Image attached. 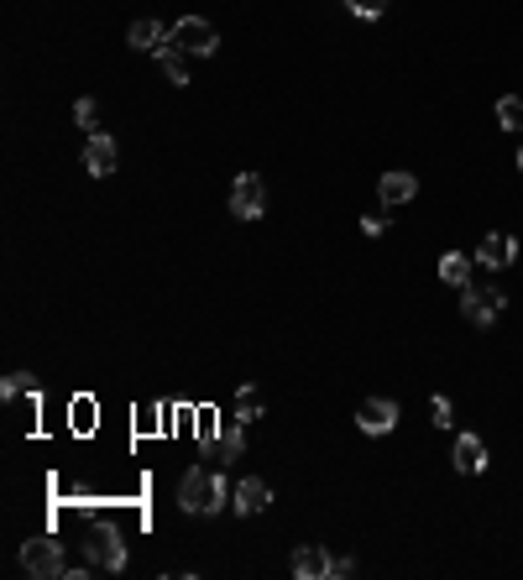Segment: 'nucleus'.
<instances>
[{"label": "nucleus", "mask_w": 523, "mask_h": 580, "mask_svg": "<svg viewBox=\"0 0 523 580\" xmlns=\"http://www.w3.org/2000/svg\"><path fill=\"white\" fill-rule=\"evenodd\" d=\"M231 502V486H225L220 471H184V481H178V507H184L189 518H215L220 507Z\"/></svg>", "instance_id": "f257e3e1"}, {"label": "nucleus", "mask_w": 523, "mask_h": 580, "mask_svg": "<svg viewBox=\"0 0 523 580\" xmlns=\"http://www.w3.org/2000/svg\"><path fill=\"white\" fill-rule=\"evenodd\" d=\"M84 560L89 565H100V570H126V539H121V528L116 523H89V533H84Z\"/></svg>", "instance_id": "f03ea898"}, {"label": "nucleus", "mask_w": 523, "mask_h": 580, "mask_svg": "<svg viewBox=\"0 0 523 580\" xmlns=\"http://www.w3.org/2000/svg\"><path fill=\"white\" fill-rule=\"evenodd\" d=\"M21 570H27V575H48V580H53V575L68 580V570H74V565L63 560V544L42 533V539H27V544H21Z\"/></svg>", "instance_id": "7ed1b4c3"}, {"label": "nucleus", "mask_w": 523, "mask_h": 580, "mask_svg": "<svg viewBox=\"0 0 523 580\" xmlns=\"http://www.w3.org/2000/svg\"><path fill=\"white\" fill-rule=\"evenodd\" d=\"M503 309H508V293L503 288H487V283L461 288V314H466V324H476V330H487Z\"/></svg>", "instance_id": "20e7f679"}, {"label": "nucleus", "mask_w": 523, "mask_h": 580, "mask_svg": "<svg viewBox=\"0 0 523 580\" xmlns=\"http://www.w3.org/2000/svg\"><path fill=\"white\" fill-rule=\"evenodd\" d=\"M168 42H173L178 53H189V58H210V53L220 48L215 27H210V21H199V16H184V21H173Z\"/></svg>", "instance_id": "39448f33"}, {"label": "nucleus", "mask_w": 523, "mask_h": 580, "mask_svg": "<svg viewBox=\"0 0 523 580\" xmlns=\"http://www.w3.org/2000/svg\"><path fill=\"white\" fill-rule=\"evenodd\" d=\"M241 450H246V424L241 419H225L210 439H204V455H210L215 466H231V460H241Z\"/></svg>", "instance_id": "423d86ee"}, {"label": "nucleus", "mask_w": 523, "mask_h": 580, "mask_svg": "<svg viewBox=\"0 0 523 580\" xmlns=\"http://www.w3.org/2000/svg\"><path fill=\"white\" fill-rule=\"evenodd\" d=\"M267 210V183L257 178V173H241L236 183H231V215L236 220H257Z\"/></svg>", "instance_id": "0eeeda50"}, {"label": "nucleus", "mask_w": 523, "mask_h": 580, "mask_svg": "<svg viewBox=\"0 0 523 580\" xmlns=\"http://www.w3.org/2000/svg\"><path fill=\"white\" fill-rule=\"evenodd\" d=\"M356 424H361V434H393L398 429V403L393 398H367L356 408Z\"/></svg>", "instance_id": "6e6552de"}, {"label": "nucleus", "mask_w": 523, "mask_h": 580, "mask_svg": "<svg viewBox=\"0 0 523 580\" xmlns=\"http://www.w3.org/2000/svg\"><path fill=\"white\" fill-rule=\"evenodd\" d=\"M288 570L299 580H325L335 570V554L325 544H299V549H293V560H288Z\"/></svg>", "instance_id": "1a4fd4ad"}, {"label": "nucleus", "mask_w": 523, "mask_h": 580, "mask_svg": "<svg viewBox=\"0 0 523 580\" xmlns=\"http://www.w3.org/2000/svg\"><path fill=\"white\" fill-rule=\"evenodd\" d=\"M84 173L89 178H110V173H116V142H110L105 131H89V142H84Z\"/></svg>", "instance_id": "9d476101"}, {"label": "nucleus", "mask_w": 523, "mask_h": 580, "mask_svg": "<svg viewBox=\"0 0 523 580\" xmlns=\"http://www.w3.org/2000/svg\"><path fill=\"white\" fill-rule=\"evenodd\" d=\"M414 194H419V178H414V173H403V168H393V173H382V178H377L382 210H398V204H408Z\"/></svg>", "instance_id": "9b49d317"}, {"label": "nucleus", "mask_w": 523, "mask_h": 580, "mask_svg": "<svg viewBox=\"0 0 523 580\" xmlns=\"http://www.w3.org/2000/svg\"><path fill=\"white\" fill-rule=\"evenodd\" d=\"M267 502H272V486L262 481V476H246L236 492H231V507L241 518H257V513H267Z\"/></svg>", "instance_id": "f8f14e48"}, {"label": "nucleus", "mask_w": 523, "mask_h": 580, "mask_svg": "<svg viewBox=\"0 0 523 580\" xmlns=\"http://www.w3.org/2000/svg\"><path fill=\"white\" fill-rule=\"evenodd\" d=\"M476 262L482 267H492V272H503V267H513L518 262V241L513 236H503V230H492V236L476 246Z\"/></svg>", "instance_id": "ddd939ff"}, {"label": "nucleus", "mask_w": 523, "mask_h": 580, "mask_svg": "<svg viewBox=\"0 0 523 580\" xmlns=\"http://www.w3.org/2000/svg\"><path fill=\"white\" fill-rule=\"evenodd\" d=\"M168 32H173V27H163V21L142 16V21H136V27L126 32V42H131L136 53H157V48H163V42H168Z\"/></svg>", "instance_id": "4468645a"}, {"label": "nucleus", "mask_w": 523, "mask_h": 580, "mask_svg": "<svg viewBox=\"0 0 523 580\" xmlns=\"http://www.w3.org/2000/svg\"><path fill=\"white\" fill-rule=\"evenodd\" d=\"M456 471H461V476L487 471V445H482L476 434H461V439H456Z\"/></svg>", "instance_id": "2eb2a0df"}, {"label": "nucleus", "mask_w": 523, "mask_h": 580, "mask_svg": "<svg viewBox=\"0 0 523 580\" xmlns=\"http://www.w3.org/2000/svg\"><path fill=\"white\" fill-rule=\"evenodd\" d=\"M440 283L445 288H471V257H466V251H445V257H440Z\"/></svg>", "instance_id": "dca6fc26"}, {"label": "nucleus", "mask_w": 523, "mask_h": 580, "mask_svg": "<svg viewBox=\"0 0 523 580\" xmlns=\"http://www.w3.org/2000/svg\"><path fill=\"white\" fill-rule=\"evenodd\" d=\"M157 68L168 74V84H178V89L189 84V53H178L173 42H163V48H157Z\"/></svg>", "instance_id": "f3484780"}, {"label": "nucleus", "mask_w": 523, "mask_h": 580, "mask_svg": "<svg viewBox=\"0 0 523 580\" xmlns=\"http://www.w3.org/2000/svg\"><path fill=\"white\" fill-rule=\"evenodd\" d=\"M497 126H503V131H523V100L518 95L497 100Z\"/></svg>", "instance_id": "a211bd4d"}, {"label": "nucleus", "mask_w": 523, "mask_h": 580, "mask_svg": "<svg viewBox=\"0 0 523 580\" xmlns=\"http://www.w3.org/2000/svg\"><path fill=\"white\" fill-rule=\"evenodd\" d=\"M236 419H241V424L262 419V392H257V387H241V392H236Z\"/></svg>", "instance_id": "6ab92c4d"}, {"label": "nucleus", "mask_w": 523, "mask_h": 580, "mask_svg": "<svg viewBox=\"0 0 523 580\" xmlns=\"http://www.w3.org/2000/svg\"><path fill=\"white\" fill-rule=\"evenodd\" d=\"M0 392H6V398H27V392H37V382H32V371H11V377L0 382Z\"/></svg>", "instance_id": "aec40b11"}, {"label": "nucleus", "mask_w": 523, "mask_h": 580, "mask_svg": "<svg viewBox=\"0 0 523 580\" xmlns=\"http://www.w3.org/2000/svg\"><path fill=\"white\" fill-rule=\"evenodd\" d=\"M429 424H435V429H450V424H456V408H450V398H435V403H429Z\"/></svg>", "instance_id": "412c9836"}, {"label": "nucleus", "mask_w": 523, "mask_h": 580, "mask_svg": "<svg viewBox=\"0 0 523 580\" xmlns=\"http://www.w3.org/2000/svg\"><path fill=\"white\" fill-rule=\"evenodd\" d=\"M74 121H79L84 131H100V110H95V100H79V105H74Z\"/></svg>", "instance_id": "4be33fe9"}, {"label": "nucleus", "mask_w": 523, "mask_h": 580, "mask_svg": "<svg viewBox=\"0 0 523 580\" xmlns=\"http://www.w3.org/2000/svg\"><path fill=\"white\" fill-rule=\"evenodd\" d=\"M346 6H351L356 16H367V21H377L382 11H388V0H346Z\"/></svg>", "instance_id": "5701e85b"}, {"label": "nucleus", "mask_w": 523, "mask_h": 580, "mask_svg": "<svg viewBox=\"0 0 523 580\" xmlns=\"http://www.w3.org/2000/svg\"><path fill=\"white\" fill-rule=\"evenodd\" d=\"M388 230V210H377V215H361V236H382Z\"/></svg>", "instance_id": "b1692460"}, {"label": "nucleus", "mask_w": 523, "mask_h": 580, "mask_svg": "<svg viewBox=\"0 0 523 580\" xmlns=\"http://www.w3.org/2000/svg\"><path fill=\"white\" fill-rule=\"evenodd\" d=\"M518 168H523V147H518Z\"/></svg>", "instance_id": "393cba45"}]
</instances>
